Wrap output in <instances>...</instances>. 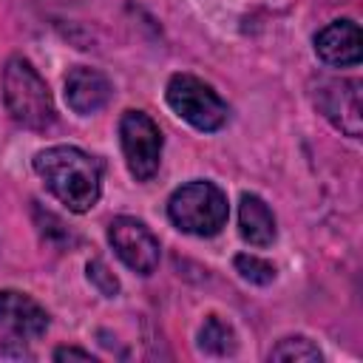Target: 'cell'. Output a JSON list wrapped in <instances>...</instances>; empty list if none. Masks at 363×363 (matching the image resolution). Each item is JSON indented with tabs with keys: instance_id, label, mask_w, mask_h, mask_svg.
<instances>
[{
	"instance_id": "1",
	"label": "cell",
	"mask_w": 363,
	"mask_h": 363,
	"mask_svg": "<svg viewBox=\"0 0 363 363\" xmlns=\"http://www.w3.org/2000/svg\"><path fill=\"white\" fill-rule=\"evenodd\" d=\"M34 170L45 182V187L74 213H85L99 201L102 170L94 156L79 147L57 145L45 147L34 156Z\"/></svg>"
},
{
	"instance_id": "2",
	"label": "cell",
	"mask_w": 363,
	"mask_h": 363,
	"mask_svg": "<svg viewBox=\"0 0 363 363\" xmlns=\"http://www.w3.org/2000/svg\"><path fill=\"white\" fill-rule=\"evenodd\" d=\"M3 99L11 113V119L31 130H45L57 119V108L51 99V91L45 79L37 74V68L23 60L11 57L3 71Z\"/></svg>"
},
{
	"instance_id": "3",
	"label": "cell",
	"mask_w": 363,
	"mask_h": 363,
	"mask_svg": "<svg viewBox=\"0 0 363 363\" xmlns=\"http://www.w3.org/2000/svg\"><path fill=\"white\" fill-rule=\"evenodd\" d=\"M167 216L179 230L210 238L227 224V196L213 182H190L170 196Z\"/></svg>"
},
{
	"instance_id": "4",
	"label": "cell",
	"mask_w": 363,
	"mask_h": 363,
	"mask_svg": "<svg viewBox=\"0 0 363 363\" xmlns=\"http://www.w3.org/2000/svg\"><path fill=\"white\" fill-rule=\"evenodd\" d=\"M167 105L199 130H218L227 122L224 99L199 77L176 74L167 82Z\"/></svg>"
},
{
	"instance_id": "5",
	"label": "cell",
	"mask_w": 363,
	"mask_h": 363,
	"mask_svg": "<svg viewBox=\"0 0 363 363\" xmlns=\"http://www.w3.org/2000/svg\"><path fill=\"white\" fill-rule=\"evenodd\" d=\"M119 142L128 170L136 182L156 176L162 162V130L145 111H125L119 119Z\"/></svg>"
},
{
	"instance_id": "6",
	"label": "cell",
	"mask_w": 363,
	"mask_h": 363,
	"mask_svg": "<svg viewBox=\"0 0 363 363\" xmlns=\"http://www.w3.org/2000/svg\"><path fill=\"white\" fill-rule=\"evenodd\" d=\"M108 241L113 252L122 258L125 267H130L139 275H150L159 267V241L156 235L130 216H119L108 227Z\"/></svg>"
},
{
	"instance_id": "7",
	"label": "cell",
	"mask_w": 363,
	"mask_h": 363,
	"mask_svg": "<svg viewBox=\"0 0 363 363\" xmlns=\"http://www.w3.org/2000/svg\"><path fill=\"white\" fill-rule=\"evenodd\" d=\"M318 108L323 116L340 128L346 136L357 139L363 130V111H360V82L357 79H326L315 94Z\"/></svg>"
},
{
	"instance_id": "8",
	"label": "cell",
	"mask_w": 363,
	"mask_h": 363,
	"mask_svg": "<svg viewBox=\"0 0 363 363\" xmlns=\"http://www.w3.org/2000/svg\"><path fill=\"white\" fill-rule=\"evenodd\" d=\"M0 326L17 337H40L48 329V312L17 289H0Z\"/></svg>"
},
{
	"instance_id": "9",
	"label": "cell",
	"mask_w": 363,
	"mask_h": 363,
	"mask_svg": "<svg viewBox=\"0 0 363 363\" xmlns=\"http://www.w3.org/2000/svg\"><path fill=\"white\" fill-rule=\"evenodd\" d=\"M318 57L332 68H346L360 62V28L354 20H335L315 37Z\"/></svg>"
},
{
	"instance_id": "10",
	"label": "cell",
	"mask_w": 363,
	"mask_h": 363,
	"mask_svg": "<svg viewBox=\"0 0 363 363\" xmlns=\"http://www.w3.org/2000/svg\"><path fill=\"white\" fill-rule=\"evenodd\" d=\"M111 99V82L105 74H99L96 68H85L77 65L68 71L65 77V102L74 113L88 116L96 113L99 108H105Z\"/></svg>"
},
{
	"instance_id": "11",
	"label": "cell",
	"mask_w": 363,
	"mask_h": 363,
	"mask_svg": "<svg viewBox=\"0 0 363 363\" xmlns=\"http://www.w3.org/2000/svg\"><path fill=\"white\" fill-rule=\"evenodd\" d=\"M238 227H241V238L250 241L252 247H269L275 241V216L252 193H244L241 196V204H238Z\"/></svg>"
},
{
	"instance_id": "12",
	"label": "cell",
	"mask_w": 363,
	"mask_h": 363,
	"mask_svg": "<svg viewBox=\"0 0 363 363\" xmlns=\"http://www.w3.org/2000/svg\"><path fill=\"white\" fill-rule=\"evenodd\" d=\"M199 346L204 349V352H210V354H233V349H235V335H233V329L221 320V318H207L204 320V326H201V332H199Z\"/></svg>"
},
{
	"instance_id": "13",
	"label": "cell",
	"mask_w": 363,
	"mask_h": 363,
	"mask_svg": "<svg viewBox=\"0 0 363 363\" xmlns=\"http://www.w3.org/2000/svg\"><path fill=\"white\" fill-rule=\"evenodd\" d=\"M269 360H303V363H318L320 360V352L312 340L306 337H284L272 352H269Z\"/></svg>"
},
{
	"instance_id": "14",
	"label": "cell",
	"mask_w": 363,
	"mask_h": 363,
	"mask_svg": "<svg viewBox=\"0 0 363 363\" xmlns=\"http://www.w3.org/2000/svg\"><path fill=\"white\" fill-rule=\"evenodd\" d=\"M235 272H238L244 281H250V284H261V286L275 281V267H272L269 261L258 258V255H250V252L235 255Z\"/></svg>"
},
{
	"instance_id": "15",
	"label": "cell",
	"mask_w": 363,
	"mask_h": 363,
	"mask_svg": "<svg viewBox=\"0 0 363 363\" xmlns=\"http://www.w3.org/2000/svg\"><path fill=\"white\" fill-rule=\"evenodd\" d=\"M88 278L96 284V289L102 292V295H108V298H113L116 292H119V281L113 278V272H108V267L102 264V261H91L88 264Z\"/></svg>"
},
{
	"instance_id": "16",
	"label": "cell",
	"mask_w": 363,
	"mask_h": 363,
	"mask_svg": "<svg viewBox=\"0 0 363 363\" xmlns=\"http://www.w3.org/2000/svg\"><path fill=\"white\" fill-rule=\"evenodd\" d=\"M54 360H91L94 363V354L85 349H77V346H62L54 352Z\"/></svg>"
}]
</instances>
